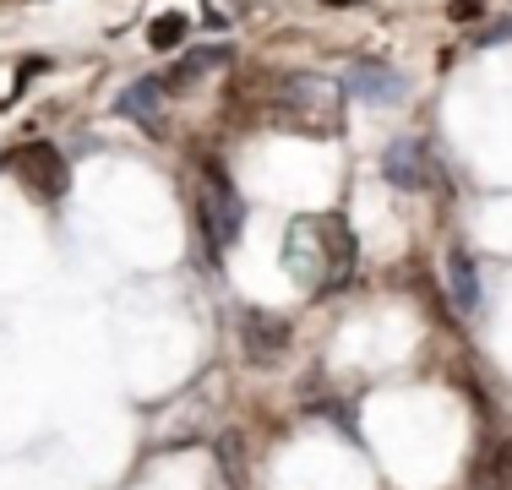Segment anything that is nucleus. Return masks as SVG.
<instances>
[{"label": "nucleus", "mask_w": 512, "mask_h": 490, "mask_svg": "<svg viewBox=\"0 0 512 490\" xmlns=\"http://www.w3.org/2000/svg\"><path fill=\"white\" fill-rule=\"evenodd\" d=\"M338 251H355V240H349V229L338 224V218H300V224L289 229V245H284L289 273L311 289L322 284V267H327V278L349 273V262H338Z\"/></svg>", "instance_id": "obj_2"}, {"label": "nucleus", "mask_w": 512, "mask_h": 490, "mask_svg": "<svg viewBox=\"0 0 512 490\" xmlns=\"http://www.w3.org/2000/svg\"><path fill=\"white\" fill-rule=\"evenodd\" d=\"M344 98L349 93L338 82L300 71V77H284V88L273 93L267 120L278 131H295V137H338L344 131Z\"/></svg>", "instance_id": "obj_1"}, {"label": "nucleus", "mask_w": 512, "mask_h": 490, "mask_svg": "<svg viewBox=\"0 0 512 490\" xmlns=\"http://www.w3.org/2000/svg\"><path fill=\"white\" fill-rule=\"evenodd\" d=\"M507 39H512V17H507V22H491V28H480V33H474V44H480V49L507 44Z\"/></svg>", "instance_id": "obj_14"}, {"label": "nucleus", "mask_w": 512, "mask_h": 490, "mask_svg": "<svg viewBox=\"0 0 512 490\" xmlns=\"http://www.w3.org/2000/svg\"><path fill=\"white\" fill-rule=\"evenodd\" d=\"M218 458H224V474H229V485H246V447H240V431H224L218 436Z\"/></svg>", "instance_id": "obj_13"}, {"label": "nucleus", "mask_w": 512, "mask_h": 490, "mask_svg": "<svg viewBox=\"0 0 512 490\" xmlns=\"http://www.w3.org/2000/svg\"><path fill=\"white\" fill-rule=\"evenodd\" d=\"M11 169H17V180H22L33 196H60V191L71 186L66 158H60L50 142H22L17 153H11Z\"/></svg>", "instance_id": "obj_4"}, {"label": "nucleus", "mask_w": 512, "mask_h": 490, "mask_svg": "<svg viewBox=\"0 0 512 490\" xmlns=\"http://www.w3.org/2000/svg\"><path fill=\"white\" fill-rule=\"evenodd\" d=\"M224 60H229V44L191 49V55H180L175 66H169V77H158V82H164L169 93H191V88H197V82L207 77V71H213V66H224Z\"/></svg>", "instance_id": "obj_8"}, {"label": "nucleus", "mask_w": 512, "mask_h": 490, "mask_svg": "<svg viewBox=\"0 0 512 490\" xmlns=\"http://www.w3.org/2000/svg\"><path fill=\"white\" fill-rule=\"evenodd\" d=\"M447 284H453L458 311H474V305H480V273H474L469 251H447Z\"/></svg>", "instance_id": "obj_11"}, {"label": "nucleus", "mask_w": 512, "mask_h": 490, "mask_svg": "<svg viewBox=\"0 0 512 490\" xmlns=\"http://www.w3.org/2000/svg\"><path fill=\"white\" fill-rule=\"evenodd\" d=\"M202 218H207V240H213V245H235L240 229H246V202H240L235 186L224 180V169H207Z\"/></svg>", "instance_id": "obj_3"}, {"label": "nucleus", "mask_w": 512, "mask_h": 490, "mask_svg": "<svg viewBox=\"0 0 512 490\" xmlns=\"http://www.w3.org/2000/svg\"><path fill=\"white\" fill-rule=\"evenodd\" d=\"M382 175L393 180L398 191H425L436 180V158L420 137H398V142H387V153H382Z\"/></svg>", "instance_id": "obj_5"}, {"label": "nucleus", "mask_w": 512, "mask_h": 490, "mask_svg": "<svg viewBox=\"0 0 512 490\" xmlns=\"http://www.w3.org/2000/svg\"><path fill=\"white\" fill-rule=\"evenodd\" d=\"M158 98H164V82L142 77V82H131V88L115 98V115H131V120H148V126H158Z\"/></svg>", "instance_id": "obj_10"}, {"label": "nucleus", "mask_w": 512, "mask_h": 490, "mask_svg": "<svg viewBox=\"0 0 512 490\" xmlns=\"http://www.w3.org/2000/svg\"><path fill=\"white\" fill-rule=\"evenodd\" d=\"M186 28H191V22L180 17V11H164V17H153L148 44H153V49H180V39H186Z\"/></svg>", "instance_id": "obj_12"}, {"label": "nucleus", "mask_w": 512, "mask_h": 490, "mask_svg": "<svg viewBox=\"0 0 512 490\" xmlns=\"http://www.w3.org/2000/svg\"><path fill=\"white\" fill-rule=\"evenodd\" d=\"M327 6H360V0H327Z\"/></svg>", "instance_id": "obj_16"}, {"label": "nucleus", "mask_w": 512, "mask_h": 490, "mask_svg": "<svg viewBox=\"0 0 512 490\" xmlns=\"http://www.w3.org/2000/svg\"><path fill=\"white\" fill-rule=\"evenodd\" d=\"M240 343H246V360L273 365V360H284V349H289V322L273 311H246L240 316Z\"/></svg>", "instance_id": "obj_6"}, {"label": "nucleus", "mask_w": 512, "mask_h": 490, "mask_svg": "<svg viewBox=\"0 0 512 490\" xmlns=\"http://www.w3.org/2000/svg\"><path fill=\"white\" fill-rule=\"evenodd\" d=\"M349 98H360V104H398L404 98V77H398L393 66H371V60H355V66L344 71V82H338Z\"/></svg>", "instance_id": "obj_7"}, {"label": "nucleus", "mask_w": 512, "mask_h": 490, "mask_svg": "<svg viewBox=\"0 0 512 490\" xmlns=\"http://www.w3.org/2000/svg\"><path fill=\"white\" fill-rule=\"evenodd\" d=\"M485 11V0H453V6H447V17L453 22H474Z\"/></svg>", "instance_id": "obj_15"}, {"label": "nucleus", "mask_w": 512, "mask_h": 490, "mask_svg": "<svg viewBox=\"0 0 512 490\" xmlns=\"http://www.w3.org/2000/svg\"><path fill=\"white\" fill-rule=\"evenodd\" d=\"M474 490H512V441L485 436L480 458H474Z\"/></svg>", "instance_id": "obj_9"}]
</instances>
